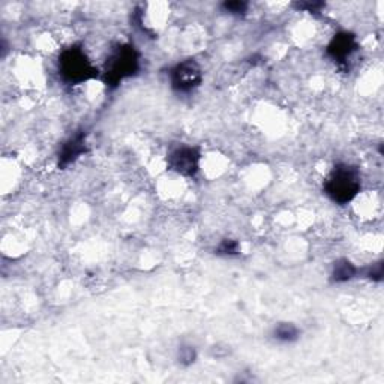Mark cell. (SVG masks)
I'll return each mask as SVG.
<instances>
[{
	"instance_id": "cell-5",
	"label": "cell",
	"mask_w": 384,
	"mask_h": 384,
	"mask_svg": "<svg viewBox=\"0 0 384 384\" xmlns=\"http://www.w3.org/2000/svg\"><path fill=\"white\" fill-rule=\"evenodd\" d=\"M201 153L198 148L194 146H179L175 150H171L167 164L168 168L184 177H194L200 170Z\"/></svg>"
},
{
	"instance_id": "cell-12",
	"label": "cell",
	"mask_w": 384,
	"mask_h": 384,
	"mask_svg": "<svg viewBox=\"0 0 384 384\" xmlns=\"http://www.w3.org/2000/svg\"><path fill=\"white\" fill-rule=\"evenodd\" d=\"M365 277H367L371 281H374V282H381L383 277H384V264H383V261H378L376 264H372L371 268H368L367 272H365Z\"/></svg>"
},
{
	"instance_id": "cell-7",
	"label": "cell",
	"mask_w": 384,
	"mask_h": 384,
	"mask_svg": "<svg viewBox=\"0 0 384 384\" xmlns=\"http://www.w3.org/2000/svg\"><path fill=\"white\" fill-rule=\"evenodd\" d=\"M87 152V143H86V132L80 131L76 135H72L68 139L59 150L58 157V167L59 168H67L72 162H76L80 157Z\"/></svg>"
},
{
	"instance_id": "cell-1",
	"label": "cell",
	"mask_w": 384,
	"mask_h": 384,
	"mask_svg": "<svg viewBox=\"0 0 384 384\" xmlns=\"http://www.w3.org/2000/svg\"><path fill=\"white\" fill-rule=\"evenodd\" d=\"M140 69V53L132 44H119L108 54L103 71V81L108 89H116Z\"/></svg>"
},
{
	"instance_id": "cell-11",
	"label": "cell",
	"mask_w": 384,
	"mask_h": 384,
	"mask_svg": "<svg viewBox=\"0 0 384 384\" xmlns=\"http://www.w3.org/2000/svg\"><path fill=\"white\" fill-rule=\"evenodd\" d=\"M221 8H222V11L227 12V14L242 17V15H245L246 12H248L250 3L243 2V0H232V2H224L221 5Z\"/></svg>"
},
{
	"instance_id": "cell-2",
	"label": "cell",
	"mask_w": 384,
	"mask_h": 384,
	"mask_svg": "<svg viewBox=\"0 0 384 384\" xmlns=\"http://www.w3.org/2000/svg\"><path fill=\"white\" fill-rule=\"evenodd\" d=\"M59 77L68 86L85 85L99 77V71L87 58L81 45H71L59 56Z\"/></svg>"
},
{
	"instance_id": "cell-6",
	"label": "cell",
	"mask_w": 384,
	"mask_h": 384,
	"mask_svg": "<svg viewBox=\"0 0 384 384\" xmlns=\"http://www.w3.org/2000/svg\"><path fill=\"white\" fill-rule=\"evenodd\" d=\"M359 50L358 40L356 35L350 32H340L336 33L332 41L327 44L326 54L327 58L333 60L340 68L349 67V60L353 58V54Z\"/></svg>"
},
{
	"instance_id": "cell-8",
	"label": "cell",
	"mask_w": 384,
	"mask_h": 384,
	"mask_svg": "<svg viewBox=\"0 0 384 384\" xmlns=\"http://www.w3.org/2000/svg\"><path fill=\"white\" fill-rule=\"evenodd\" d=\"M358 273H359V269L356 268L350 260L341 259L335 263L331 279L332 282H335V284H342V282H349L353 278H356Z\"/></svg>"
},
{
	"instance_id": "cell-14",
	"label": "cell",
	"mask_w": 384,
	"mask_h": 384,
	"mask_svg": "<svg viewBox=\"0 0 384 384\" xmlns=\"http://www.w3.org/2000/svg\"><path fill=\"white\" fill-rule=\"evenodd\" d=\"M296 8L300 9V11L317 14L324 8V3L323 2H300V3H296Z\"/></svg>"
},
{
	"instance_id": "cell-3",
	"label": "cell",
	"mask_w": 384,
	"mask_h": 384,
	"mask_svg": "<svg viewBox=\"0 0 384 384\" xmlns=\"http://www.w3.org/2000/svg\"><path fill=\"white\" fill-rule=\"evenodd\" d=\"M362 188L359 170L349 164H336L324 180V192L336 204H349Z\"/></svg>"
},
{
	"instance_id": "cell-4",
	"label": "cell",
	"mask_w": 384,
	"mask_h": 384,
	"mask_svg": "<svg viewBox=\"0 0 384 384\" xmlns=\"http://www.w3.org/2000/svg\"><path fill=\"white\" fill-rule=\"evenodd\" d=\"M203 81V71L194 59L179 62L170 69V83L173 90L179 94H189Z\"/></svg>"
},
{
	"instance_id": "cell-10",
	"label": "cell",
	"mask_w": 384,
	"mask_h": 384,
	"mask_svg": "<svg viewBox=\"0 0 384 384\" xmlns=\"http://www.w3.org/2000/svg\"><path fill=\"white\" fill-rule=\"evenodd\" d=\"M215 254L219 257H237L241 254V243L234 239H224L216 246Z\"/></svg>"
},
{
	"instance_id": "cell-9",
	"label": "cell",
	"mask_w": 384,
	"mask_h": 384,
	"mask_svg": "<svg viewBox=\"0 0 384 384\" xmlns=\"http://www.w3.org/2000/svg\"><path fill=\"white\" fill-rule=\"evenodd\" d=\"M273 338H275L278 342L290 344L299 340L300 331L299 327L293 323H279L273 329Z\"/></svg>"
},
{
	"instance_id": "cell-13",
	"label": "cell",
	"mask_w": 384,
	"mask_h": 384,
	"mask_svg": "<svg viewBox=\"0 0 384 384\" xmlns=\"http://www.w3.org/2000/svg\"><path fill=\"white\" fill-rule=\"evenodd\" d=\"M197 359V351L194 347H180V350H179V362L182 365H191V363H194Z\"/></svg>"
}]
</instances>
